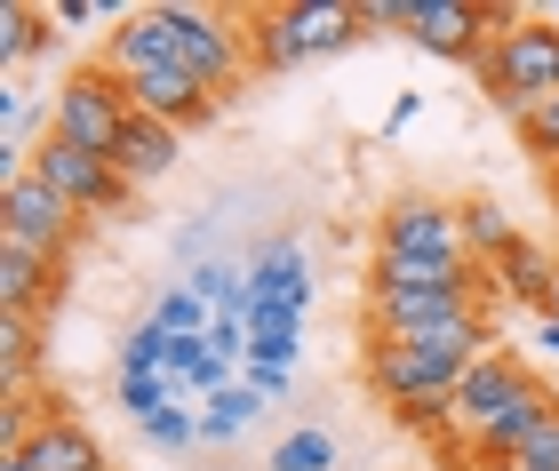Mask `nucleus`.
I'll return each instance as SVG.
<instances>
[{
  "label": "nucleus",
  "instance_id": "f257e3e1",
  "mask_svg": "<svg viewBox=\"0 0 559 471\" xmlns=\"http://www.w3.org/2000/svg\"><path fill=\"white\" fill-rule=\"evenodd\" d=\"M479 352H496V319L488 312L464 319V328H448V336L376 343V352H368V384H376V400H392V415L400 408H448Z\"/></svg>",
  "mask_w": 559,
  "mask_h": 471
},
{
  "label": "nucleus",
  "instance_id": "f03ea898",
  "mask_svg": "<svg viewBox=\"0 0 559 471\" xmlns=\"http://www.w3.org/2000/svg\"><path fill=\"white\" fill-rule=\"evenodd\" d=\"M544 376L527 367L512 343H496V352H479L472 360V376L455 384V400H448V432H440V456H448V471H472V448H479V432L488 424H503L512 415V400H527Z\"/></svg>",
  "mask_w": 559,
  "mask_h": 471
},
{
  "label": "nucleus",
  "instance_id": "7ed1b4c3",
  "mask_svg": "<svg viewBox=\"0 0 559 471\" xmlns=\"http://www.w3.org/2000/svg\"><path fill=\"white\" fill-rule=\"evenodd\" d=\"M352 40H360V9L352 0H288V9L248 16V48H257L264 72H296L312 57H336Z\"/></svg>",
  "mask_w": 559,
  "mask_h": 471
},
{
  "label": "nucleus",
  "instance_id": "20e7f679",
  "mask_svg": "<svg viewBox=\"0 0 559 471\" xmlns=\"http://www.w3.org/2000/svg\"><path fill=\"white\" fill-rule=\"evenodd\" d=\"M479 88L496 96L503 112H536L544 96H559V24L551 16H512L488 48V64H479Z\"/></svg>",
  "mask_w": 559,
  "mask_h": 471
},
{
  "label": "nucleus",
  "instance_id": "39448f33",
  "mask_svg": "<svg viewBox=\"0 0 559 471\" xmlns=\"http://www.w3.org/2000/svg\"><path fill=\"white\" fill-rule=\"evenodd\" d=\"M129 120H136V105H129V81L96 57V64H81V72H64L57 81V105H48V136H64V144H81V153H120V136H129Z\"/></svg>",
  "mask_w": 559,
  "mask_h": 471
},
{
  "label": "nucleus",
  "instance_id": "423d86ee",
  "mask_svg": "<svg viewBox=\"0 0 559 471\" xmlns=\"http://www.w3.org/2000/svg\"><path fill=\"white\" fill-rule=\"evenodd\" d=\"M88 216L64 201V192H48L33 168H9V184H0V247H24V256H48L64 264L72 240H81Z\"/></svg>",
  "mask_w": 559,
  "mask_h": 471
},
{
  "label": "nucleus",
  "instance_id": "0eeeda50",
  "mask_svg": "<svg viewBox=\"0 0 559 471\" xmlns=\"http://www.w3.org/2000/svg\"><path fill=\"white\" fill-rule=\"evenodd\" d=\"M168 33H176V72H192L216 105L240 88L248 57H257V48H248V33H240L224 9H185V0H168Z\"/></svg>",
  "mask_w": 559,
  "mask_h": 471
},
{
  "label": "nucleus",
  "instance_id": "6e6552de",
  "mask_svg": "<svg viewBox=\"0 0 559 471\" xmlns=\"http://www.w3.org/2000/svg\"><path fill=\"white\" fill-rule=\"evenodd\" d=\"M376 256H408V264H448V271H464V264H472L464 208H448V201H424V192L392 201L384 216H376Z\"/></svg>",
  "mask_w": 559,
  "mask_h": 471
},
{
  "label": "nucleus",
  "instance_id": "1a4fd4ad",
  "mask_svg": "<svg viewBox=\"0 0 559 471\" xmlns=\"http://www.w3.org/2000/svg\"><path fill=\"white\" fill-rule=\"evenodd\" d=\"M24 168H33L48 192H64L81 216H120V208H129V192H136L105 153H81V144H64V136H40V153Z\"/></svg>",
  "mask_w": 559,
  "mask_h": 471
},
{
  "label": "nucleus",
  "instance_id": "9d476101",
  "mask_svg": "<svg viewBox=\"0 0 559 471\" xmlns=\"http://www.w3.org/2000/svg\"><path fill=\"white\" fill-rule=\"evenodd\" d=\"M520 9H479V0H416V48L424 57H448V64H488V48H496V33L512 24Z\"/></svg>",
  "mask_w": 559,
  "mask_h": 471
},
{
  "label": "nucleus",
  "instance_id": "9b49d317",
  "mask_svg": "<svg viewBox=\"0 0 559 471\" xmlns=\"http://www.w3.org/2000/svg\"><path fill=\"white\" fill-rule=\"evenodd\" d=\"M248 295L272 319H304L312 312V247L304 240H264L257 264H248Z\"/></svg>",
  "mask_w": 559,
  "mask_h": 471
},
{
  "label": "nucleus",
  "instance_id": "f8f14e48",
  "mask_svg": "<svg viewBox=\"0 0 559 471\" xmlns=\"http://www.w3.org/2000/svg\"><path fill=\"white\" fill-rule=\"evenodd\" d=\"M24 471H112L105 448H96V432L81 424V415H64V408H48L40 415V432L24 439Z\"/></svg>",
  "mask_w": 559,
  "mask_h": 471
},
{
  "label": "nucleus",
  "instance_id": "ddd939ff",
  "mask_svg": "<svg viewBox=\"0 0 559 471\" xmlns=\"http://www.w3.org/2000/svg\"><path fill=\"white\" fill-rule=\"evenodd\" d=\"M129 105L152 112V120H168V129H200V120L216 112V96L192 81V72H176V64H152L129 81Z\"/></svg>",
  "mask_w": 559,
  "mask_h": 471
},
{
  "label": "nucleus",
  "instance_id": "4468645a",
  "mask_svg": "<svg viewBox=\"0 0 559 471\" xmlns=\"http://www.w3.org/2000/svg\"><path fill=\"white\" fill-rule=\"evenodd\" d=\"M64 304V264L24 256V247H0V312H57Z\"/></svg>",
  "mask_w": 559,
  "mask_h": 471
},
{
  "label": "nucleus",
  "instance_id": "2eb2a0df",
  "mask_svg": "<svg viewBox=\"0 0 559 471\" xmlns=\"http://www.w3.org/2000/svg\"><path fill=\"white\" fill-rule=\"evenodd\" d=\"M176 153H185V129H168V120L136 112L129 136H120V153H112V168H120L129 184H160L168 168H176Z\"/></svg>",
  "mask_w": 559,
  "mask_h": 471
},
{
  "label": "nucleus",
  "instance_id": "dca6fc26",
  "mask_svg": "<svg viewBox=\"0 0 559 471\" xmlns=\"http://www.w3.org/2000/svg\"><path fill=\"white\" fill-rule=\"evenodd\" d=\"M496 271V280H503V295H512V304H527V312H551V280H559V256H551V247H536V240H512V247H503V256L488 264Z\"/></svg>",
  "mask_w": 559,
  "mask_h": 471
},
{
  "label": "nucleus",
  "instance_id": "f3484780",
  "mask_svg": "<svg viewBox=\"0 0 559 471\" xmlns=\"http://www.w3.org/2000/svg\"><path fill=\"white\" fill-rule=\"evenodd\" d=\"M264 408H272V400H264L257 384H233V391H216V400L200 408V448H233V439H240L248 424H257Z\"/></svg>",
  "mask_w": 559,
  "mask_h": 471
},
{
  "label": "nucleus",
  "instance_id": "a211bd4d",
  "mask_svg": "<svg viewBox=\"0 0 559 471\" xmlns=\"http://www.w3.org/2000/svg\"><path fill=\"white\" fill-rule=\"evenodd\" d=\"M464 240H472V264H496L520 240V225L503 216V201H464Z\"/></svg>",
  "mask_w": 559,
  "mask_h": 471
},
{
  "label": "nucleus",
  "instance_id": "6ab92c4d",
  "mask_svg": "<svg viewBox=\"0 0 559 471\" xmlns=\"http://www.w3.org/2000/svg\"><path fill=\"white\" fill-rule=\"evenodd\" d=\"M48 33H57V16H48V9H24V0H9V9H0V57H9V64L40 57Z\"/></svg>",
  "mask_w": 559,
  "mask_h": 471
},
{
  "label": "nucleus",
  "instance_id": "aec40b11",
  "mask_svg": "<svg viewBox=\"0 0 559 471\" xmlns=\"http://www.w3.org/2000/svg\"><path fill=\"white\" fill-rule=\"evenodd\" d=\"M264 471H336V439H328L320 424H296V432L272 448V463H264Z\"/></svg>",
  "mask_w": 559,
  "mask_h": 471
},
{
  "label": "nucleus",
  "instance_id": "412c9836",
  "mask_svg": "<svg viewBox=\"0 0 559 471\" xmlns=\"http://www.w3.org/2000/svg\"><path fill=\"white\" fill-rule=\"evenodd\" d=\"M136 432H144V439H152V448H160V456H185V448H200V415H192L185 400H168L160 415H144Z\"/></svg>",
  "mask_w": 559,
  "mask_h": 471
},
{
  "label": "nucleus",
  "instance_id": "4be33fe9",
  "mask_svg": "<svg viewBox=\"0 0 559 471\" xmlns=\"http://www.w3.org/2000/svg\"><path fill=\"white\" fill-rule=\"evenodd\" d=\"M512 129H520V153H536L544 168H559V96H544L536 112H520Z\"/></svg>",
  "mask_w": 559,
  "mask_h": 471
},
{
  "label": "nucleus",
  "instance_id": "5701e85b",
  "mask_svg": "<svg viewBox=\"0 0 559 471\" xmlns=\"http://www.w3.org/2000/svg\"><path fill=\"white\" fill-rule=\"evenodd\" d=\"M33 360H40V319L33 312H9V391L33 384Z\"/></svg>",
  "mask_w": 559,
  "mask_h": 471
},
{
  "label": "nucleus",
  "instance_id": "b1692460",
  "mask_svg": "<svg viewBox=\"0 0 559 471\" xmlns=\"http://www.w3.org/2000/svg\"><path fill=\"white\" fill-rule=\"evenodd\" d=\"M360 33H416V0H360Z\"/></svg>",
  "mask_w": 559,
  "mask_h": 471
},
{
  "label": "nucleus",
  "instance_id": "393cba45",
  "mask_svg": "<svg viewBox=\"0 0 559 471\" xmlns=\"http://www.w3.org/2000/svg\"><path fill=\"white\" fill-rule=\"evenodd\" d=\"M512 463H544V471H559V415H551V424H544L536 439H527V448H520Z\"/></svg>",
  "mask_w": 559,
  "mask_h": 471
},
{
  "label": "nucleus",
  "instance_id": "a878e982",
  "mask_svg": "<svg viewBox=\"0 0 559 471\" xmlns=\"http://www.w3.org/2000/svg\"><path fill=\"white\" fill-rule=\"evenodd\" d=\"M240 384H257L264 400H288V384H296V367H248Z\"/></svg>",
  "mask_w": 559,
  "mask_h": 471
},
{
  "label": "nucleus",
  "instance_id": "bb28decb",
  "mask_svg": "<svg viewBox=\"0 0 559 471\" xmlns=\"http://www.w3.org/2000/svg\"><path fill=\"white\" fill-rule=\"evenodd\" d=\"M536 343H544V352H559V319H544V328H536Z\"/></svg>",
  "mask_w": 559,
  "mask_h": 471
},
{
  "label": "nucleus",
  "instance_id": "cd10ccee",
  "mask_svg": "<svg viewBox=\"0 0 559 471\" xmlns=\"http://www.w3.org/2000/svg\"><path fill=\"white\" fill-rule=\"evenodd\" d=\"M544 319H559V280H551V312H544Z\"/></svg>",
  "mask_w": 559,
  "mask_h": 471
},
{
  "label": "nucleus",
  "instance_id": "c85d7f7f",
  "mask_svg": "<svg viewBox=\"0 0 559 471\" xmlns=\"http://www.w3.org/2000/svg\"><path fill=\"white\" fill-rule=\"evenodd\" d=\"M503 471H544V463H503Z\"/></svg>",
  "mask_w": 559,
  "mask_h": 471
},
{
  "label": "nucleus",
  "instance_id": "c756f323",
  "mask_svg": "<svg viewBox=\"0 0 559 471\" xmlns=\"http://www.w3.org/2000/svg\"><path fill=\"white\" fill-rule=\"evenodd\" d=\"M551 201H559V168H551Z\"/></svg>",
  "mask_w": 559,
  "mask_h": 471
}]
</instances>
